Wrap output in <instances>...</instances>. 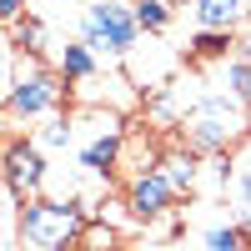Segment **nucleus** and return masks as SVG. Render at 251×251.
<instances>
[{
    "label": "nucleus",
    "mask_w": 251,
    "mask_h": 251,
    "mask_svg": "<svg viewBox=\"0 0 251 251\" xmlns=\"http://www.w3.org/2000/svg\"><path fill=\"white\" fill-rule=\"evenodd\" d=\"M10 251H35V246H10Z\"/></svg>",
    "instance_id": "obj_21"
},
{
    "label": "nucleus",
    "mask_w": 251,
    "mask_h": 251,
    "mask_svg": "<svg viewBox=\"0 0 251 251\" xmlns=\"http://www.w3.org/2000/svg\"><path fill=\"white\" fill-rule=\"evenodd\" d=\"M136 20H141V30L161 35L171 25V5H166V0H136Z\"/></svg>",
    "instance_id": "obj_13"
},
{
    "label": "nucleus",
    "mask_w": 251,
    "mask_h": 251,
    "mask_svg": "<svg viewBox=\"0 0 251 251\" xmlns=\"http://www.w3.org/2000/svg\"><path fill=\"white\" fill-rule=\"evenodd\" d=\"M226 46H231V30H201L191 40V55H226Z\"/></svg>",
    "instance_id": "obj_15"
},
{
    "label": "nucleus",
    "mask_w": 251,
    "mask_h": 251,
    "mask_svg": "<svg viewBox=\"0 0 251 251\" xmlns=\"http://www.w3.org/2000/svg\"><path fill=\"white\" fill-rule=\"evenodd\" d=\"M20 236L35 251H75L86 236V216L71 201H25L20 206Z\"/></svg>",
    "instance_id": "obj_2"
},
{
    "label": "nucleus",
    "mask_w": 251,
    "mask_h": 251,
    "mask_svg": "<svg viewBox=\"0 0 251 251\" xmlns=\"http://www.w3.org/2000/svg\"><path fill=\"white\" fill-rule=\"evenodd\" d=\"M121 131H100L91 146H80V166H86V171H111V166L121 161Z\"/></svg>",
    "instance_id": "obj_8"
},
{
    "label": "nucleus",
    "mask_w": 251,
    "mask_h": 251,
    "mask_svg": "<svg viewBox=\"0 0 251 251\" xmlns=\"http://www.w3.org/2000/svg\"><path fill=\"white\" fill-rule=\"evenodd\" d=\"M156 251H186V246H156Z\"/></svg>",
    "instance_id": "obj_20"
},
{
    "label": "nucleus",
    "mask_w": 251,
    "mask_h": 251,
    "mask_svg": "<svg viewBox=\"0 0 251 251\" xmlns=\"http://www.w3.org/2000/svg\"><path fill=\"white\" fill-rule=\"evenodd\" d=\"M66 75H55L46 66H30V71H20L15 75V86H10V100H5V111L20 116V121H30V116H50L60 106V96H66V86H60Z\"/></svg>",
    "instance_id": "obj_4"
},
{
    "label": "nucleus",
    "mask_w": 251,
    "mask_h": 251,
    "mask_svg": "<svg viewBox=\"0 0 251 251\" xmlns=\"http://www.w3.org/2000/svg\"><path fill=\"white\" fill-rule=\"evenodd\" d=\"M221 80H226V96H236L241 106H251V55H236L221 66Z\"/></svg>",
    "instance_id": "obj_11"
},
{
    "label": "nucleus",
    "mask_w": 251,
    "mask_h": 251,
    "mask_svg": "<svg viewBox=\"0 0 251 251\" xmlns=\"http://www.w3.org/2000/svg\"><path fill=\"white\" fill-rule=\"evenodd\" d=\"M136 35H141V20L131 5H121V0H96L80 20V40L96 50V55H131L136 50Z\"/></svg>",
    "instance_id": "obj_3"
},
{
    "label": "nucleus",
    "mask_w": 251,
    "mask_h": 251,
    "mask_svg": "<svg viewBox=\"0 0 251 251\" xmlns=\"http://www.w3.org/2000/svg\"><path fill=\"white\" fill-rule=\"evenodd\" d=\"M241 20H246V0H196L201 30H236Z\"/></svg>",
    "instance_id": "obj_7"
},
{
    "label": "nucleus",
    "mask_w": 251,
    "mask_h": 251,
    "mask_svg": "<svg viewBox=\"0 0 251 251\" xmlns=\"http://www.w3.org/2000/svg\"><path fill=\"white\" fill-rule=\"evenodd\" d=\"M75 251H121L116 246V236L111 231H100V226H86V236H80V246Z\"/></svg>",
    "instance_id": "obj_16"
},
{
    "label": "nucleus",
    "mask_w": 251,
    "mask_h": 251,
    "mask_svg": "<svg viewBox=\"0 0 251 251\" xmlns=\"http://www.w3.org/2000/svg\"><path fill=\"white\" fill-rule=\"evenodd\" d=\"M241 50H246V55H251V40H246V46H241Z\"/></svg>",
    "instance_id": "obj_23"
},
{
    "label": "nucleus",
    "mask_w": 251,
    "mask_h": 251,
    "mask_svg": "<svg viewBox=\"0 0 251 251\" xmlns=\"http://www.w3.org/2000/svg\"><path fill=\"white\" fill-rule=\"evenodd\" d=\"M166 5H176V0H166Z\"/></svg>",
    "instance_id": "obj_25"
},
{
    "label": "nucleus",
    "mask_w": 251,
    "mask_h": 251,
    "mask_svg": "<svg viewBox=\"0 0 251 251\" xmlns=\"http://www.w3.org/2000/svg\"><path fill=\"white\" fill-rule=\"evenodd\" d=\"M246 15H251V0H246Z\"/></svg>",
    "instance_id": "obj_24"
},
{
    "label": "nucleus",
    "mask_w": 251,
    "mask_h": 251,
    "mask_svg": "<svg viewBox=\"0 0 251 251\" xmlns=\"http://www.w3.org/2000/svg\"><path fill=\"white\" fill-rule=\"evenodd\" d=\"M10 46H15V50H25V55L35 60L40 50H46V25H40V20H25V15H20V20H15V40H10Z\"/></svg>",
    "instance_id": "obj_12"
},
{
    "label": "nucleus",
    "mask_w": 251,
    "mask_h": 251,
    "mask_svg": "<svg viewBox=\"0 0 251 251\" xmlns=\"http://www.w3.org/2000/svg\"><path fill=\"white\" fill-rule=\"evenodd\" d=\"M246 251H251V241H246Z\"/></svg>",
    "instance_id": "obj_26"
},
{
    "label": "nucleus",
    "mask_w": 251,
    "mask_h": 251,
    "mask_svg": "<svg viewBox=\"0 0 251 251\" xmlns=\"http://www.w3.org/2000/svg\"><path fill=\"white\" fill-rule=\"evenodd\" d=\"M10 86H15V71H10V40L0 35V106L10 100Z\"/></svg>",
    "instance_id": "obj_17"
},
{
    "label": "nucleus",
    "mask_w": 251,
    "mask_h": 251,
    "mask_svg": "<svg viewBox=\"0 0 251 251\" xmlns=\"http://www.w3.org/2000/svg\"><path fill=\"white\" fill-rule=\"evenodd\" d=\"M206 251H246V226H211Z\"/></svg>",
    "instance_id": "obj_14"
},
{
    "label": "nucleus",
    "mask_w": 251,
    "mask_h": 251,
    "mask_svg": "<svg viewBox=\"0 0 251 251\" xmlns=\"http://www.w3.org/2000/svg\"><path fill=\"white\" fill-rule=\"evenodd\" d=\"M71 136H75V126H71V121H50V126H46V136H40V146H71Z\"/></svg>",
    "instance_id": "obj_18"
},
{
    "label": "nucleus",
    "mask_w": 251,
    "mask_h": 251,
    "mask_svg": "<svg viewBox=\"0 0 251 251\" xmlns=\"http://www.w3.org/2000/svg\"><path fill=\"white\" fill-rule=\"evenodd\" d=\"M0 176H5L15 201H35V191L46 186V156L30 141H5V161H0Z\"/></svg>",
    "instance_id": "obj_5"
},
{
    "label": "nucleus",
    "mask_w": 251,
    "mask_h": 251,
    "mask_svg": "<svg viewBox=\"0 0 251 251\" xmlns=\"http://www.w3.org/2000/svg\"><path fill=\"white\" fill-rule=\"evenodd\" d=\"M20 10H25V0H0V25H15Z\"/></svg>",
    "instance_id": "obj_19"
},
{
    "label": "nucleus",
    "mask_w": 251,
    "mask_h": 251,
    "mask_svg": "<svg viewBox=\"0 0 251 251\" xmlns=\"http://www.w3.org/2000/svg\"><path fill=\"white\" fill-rule=\"evenodd\" d=\"M55 66H60V75H66V80H91V75H96V50L86 46V40H66Z\"/></svg>",
    "instance_id": "obj_9"
},
{
    "label": "nucleus",
    "mask_w": 251,
    "mask_h": 251,
    "mask_svg": "<svg viewBox=\"0 0 251 251\" xmlns=\"http://www.w3.org/2000/svg\"><path fill=\"white\" fill-rule=\"evenodd\" d=\"M0 161H5V141H0Z\"/></svg>",
    "instance_id": "obj_22"
},
{
    "label": "nucleus",
    "mask_w": 251,
    "mask_h": 251,
    "mask_svg": "<svg viewBox=\"0 0 251 251\" xmlns=\"http://www.w3.org/2000/svg\"><path fill=\"white\" fill-rule=\"evenodd\" d=\"M161 171H166V181H171L176 191H191L196 176H201V166H196V156H191V151H171V156L161 161Z\"/></svg>",
    "instance_id": "obj_10"
},
{
    "label": "nucleus",
    "mask_w": 251,
    "mask_h": 251,
    "mask_svg": "<svg viewBox=\"0 0 251 251\" xmlns=\"http://www.w3.org/2000/svg\"><path fill=\"white\" fill-rule=\"evenodd\" d=\"M181 131H186V141H191V151L216 156L231 141L246 136V106H241L236 96H201L196 106H186Z\"/></svg>",
    "instance_id": "obj_1"
},
{
    "label": "nucleus",
    "mask_w": 251,
    "mask_h": 251,
    "mask_svg": "<svg viewBox=\"0 0 251 251\" xmlns=\"http://www.w3.org/2000/svg\"><path fill=\"white\" fill-rule=\"evenodd\" d=\"M171 201H176V186L166 181L161 166H156V171L131 176V186H126V206H131L136 221H161L166 211H171Z\"/></svg>",
    "instance_id": "obj_6"
}]
</instances>
